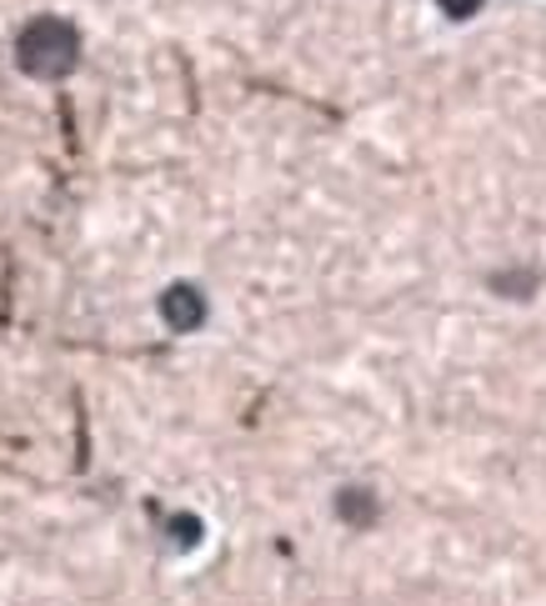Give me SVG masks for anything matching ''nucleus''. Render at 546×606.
Returning <instances> with one entry per match:
<instances>
[{
  "label": "nucleus",
  "instance_id": "1",
  "mask_svg": "<svg viewBox=\"0 0 546 606\" xmlns=\"http://www.w3.org/2000/svg\"><path fill=\"white\" fill-rule=\"evenodd\" d=\"M76 56H81V41H76V31L61 16L31 21L21 31V41H16V61H21V71L36 76V81H61V76H71Z\"/></svg>",
  "mask_w": 546,
  "mask_h": 606
},
{
  "label": "nucleus",
  "instance_id": "2",
  "mask_svg": "<svg viewBox=\"0 0 546 606\" xmlns=\"http://www.w3.org/2000/svg\"><path fill=\"white\" fill-rule=\"evenodd\" d=\"M161 321L171 326V331H196V326L206 321V296L196 291L191 281H176L161 291Z\"/></svg>",
  "mask_w": 546,
  "mask_h": 606
},
{
  "label": "nucleus",
  "instance_id": "3",
  "mask_svg": "<svg viewBox=\"0 0 546 606\" xmlns=\"http://www.w3.org/2000/svg\"><path fill=\"white\" fill-rule=\"evenodd\" d=\"M336 511H341L351 526H371V521H376V501L361 491V486H351V491H341V501H336Z\"/></svg>",
  "mask_w": 546,
  "mask_h": 606
},
{
  "label": "nucleus",
  "instance_id": "4",
  "mask_svg": "<svg viewBox=\"0 0 546 606\" xmlns=\"http://www.w3.org/2000/svg\"><path fill=\"white\" fill-rule=\"evenodd\" d=\"M176 542H181V546L196 542V521H191V516H181V521H176Z\"/></svg>",
  "mask_w": 546,
  "mask_h": 606
},
{
  "label": "nucleus",
  "instance_id": "5",
  "mask_svg": "<svg viewBox=\"0 0 546 606\" xmlns=\"http://www.w3.org/2000/svg\"><path fill=\"white\" fill-rule=\"evenodd\" d=\"M441 6H451V16H471L476 0H441Z\"/></svg>",
  "mask_w": 546,
  "mask_h": 606
}]
</instances>
